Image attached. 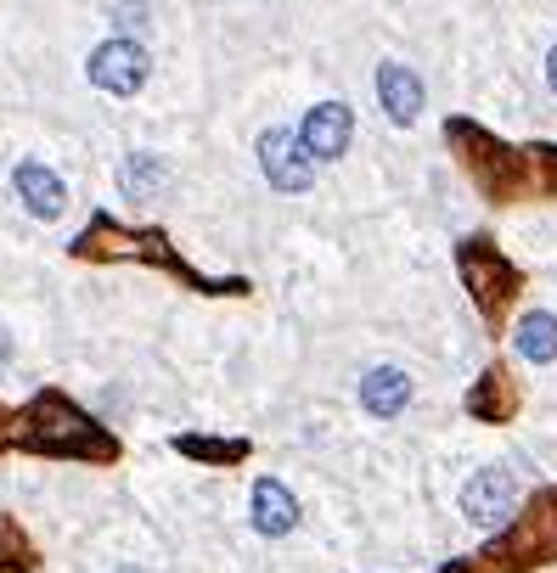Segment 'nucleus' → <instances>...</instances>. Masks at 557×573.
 <instances>
[{
	"instance_id": "3",
	"label": "nucleus",
	"mask_w": 557,
	"mask_h": 573,
	"mask_svg": "<svg viewBox=\"0 0 557 573\" xmlns=\"http://www.w3.org/2000/svg\"><path fill=\"white\" fill-rule=\"evenodd\" d=\"M462 512H468L479 528H502V523L518 512V478H512L507 466L473 472V484L462 489Z\"/></svg>"
},
{
	"instance_id": "10",
	"label": "nucleus",
	"mask_w": 557,
	"mask_h": 573,
	"mask_svg": "<svg viewBox=\"0 0 557 573\" xmlns=\"http://www.w3.org/2000/svg\"><path fill=\"white\" fill-rule=\"evenodd\" d=\"M512 344H518L523 360H535V365L557 360V315H541V310H535V315H523Z\"/></svg>"
},
{
	"instance_id": "9",
	"label": "nucleus",
	"mask_w": 557,
	"mask_h": 573,
	"mask_svg": "<svg viewBox=\"0 0 557 573\" xmlns=\"http://www.w3.org/2000/svg\"><path fill=\"white\" fill-rule=\"evenodd\" d=\"M119 186L129 197H158L163 186H170V163H163L158 152H129L124 169H119Z\"/></svg>"
},
{
	"instance_id": "5",
	"label": "nucleus",
	"mask_w": 557,
	"mask_h": 573,
	"mask_svg": "<svg viewBox=\"0 0 557 573\" xmlns=\"http://www.w3.org/2000/svg\"><path fill=\"white\" fill-rule=\"evenodd\" d=\"M349 135H355V113L344 108V101H315V108L305 113V124H299V147L315 163H333V158H344Z\"/></svg>"
},
{
	"instance_id": "13",
	"label": "nucleus",
	"mask_w": 557,
	"mask_h": 573,
	"mask_svg": "<svg viewBox=\"0 0 557 573\" xmlns=\"http://www.w3.org/2000/svg\"><path fill=\"white\" fill-rule=\"evenodd\" d=\"M546 85H552V90H557V46H552V51H546Z\"/></svg>"
},
{
	"instance_id": "14",
	"label": "nucleus",
	"mask_w": 557,
	"mask_h": 573,
	"mask_svg": "<svg viewBox=\"0 0 557 573\" xmlns=\"http://www.w3.org/2000/svg\"><path fill=\"white\" fill-rule=\"evenodd\" d=\"M119 573H136V568H119Z\"/></svg>"
},
{
	"instance_id": "12",
	"label": "nucleus",
	"mask_w": 557,
	"mask_h": 573,
	"mask_svg": "<svg viewBox=\"0 0 557 573\" xmlns=\"http://www.w3.org/2000/svg\"><path fill=\"white\" fill-rule=\"evenodd\" d=\"M7 360H12V332L0 326V371H7Z\"/></svg>"
},
{
	"instance_id": "1",
	"label": "nucleus",
	"mask_w": 557,
	"mask_h": 573,
	"mask_svg": "<svg viewBox=\"0 0 557 573\" xmlns=\"http://www.w3.org/2000/svg\"><path fill=\"white\" fill-rule=\"evenodd\" d=\"M85 74H90L96 90H108V96H136L147 85V74H152V57H147V46L136 40V34H113V40H102L90 51Z\"/></svg>"
},
{
	"instance_id": "8",
	"label": "nucleus",
	"mask_w": 557,
	"mask_h": 573,
	"mask_svg": "<svg viewBox=\"0 0 557 573\" xmlns=\"http://www.w3.org/2000/svg\"><path fill=\"white\" fill-rule=\"evenodd\" d=\"M293 523H299V500H293L276 478H259L253 484V528L265 539H282V534H293Z\"/></svg>"
},
{
	"instance_id": "6",
	"label": "nucleus",
	"mask_w": 557,
	"mask_h": 573,
	"mask_svg": "<svg viewBox=\"0 0 557 573\" xmlns=\"http://www.w3.org/2000/svg\"><path fill=\"white\" fill-rule=\"evenodd\" d=\"M377 101H383V113L395 124H417V113H422V79L411 74L406 62H383L377 67Z\"/></svg>"
},
{
	"instance_id": "7",
	"label": "nucleus",
	"mask_w": 557,
	"mask_h": 573,
	"mask_svg": "<svg viewBox=\"0 0 557 573\" xmlns=\"http://www.w3.org/2000/svg\"><path fill=\"white\" fill-rule=\"evenodd\" d=\"M360 404H367V416H400L406 404H411V377L400 365H377V371H367L360 377Z\"/></svg>"
},
{
	"instance_id": "4",
	"label": "nucleus",
	"mask_w": 557,
	"mask_h": 573,
	"mask_svg": "<svg viewBox=\"0 0 557 573\" xmlns=\"http://www.w3.org/2000/svg\"><path fill=\"white\" fill-rule=\"evenodd\" d=\"M12 191L23 197V209L35 214V220H62L69 214V186H62V175L51 163H40V158H23L17 169H12Z\"/></svg>"
},
{
	"instance_id": "2",
	"label": "nucleus",
	"mask_w": 557,
	"mask_h": 573,
	"mask_svg": "<svg viewBox=\"0 0 557 573\" xmlns=\"http://www.w3.org/2000/svg\"><path fill=\"white\" fill-rule=\"evenodd\" d=\"M259 169H265V180L276 191H287V197L310 191V180H315V158L299 147V135L293 129H265L259 135Z\"/></svg>"
},
{
	"instance_id": "11",
	"label": "nucleus",
	"mask_w": 557,
	"mask_h": 573,
	"mask_svg": "<svg viewBox=\"0 0 557 573\" xmlns=\"http://www.w3.org/2000/svg\"><path fill=\"white\" fill-rule=\"evenodd\" d=\"M113 23H119V34H129V28H147V7H141V0H124V7L113 12Z\"/></svg>"
}]
</instances>
